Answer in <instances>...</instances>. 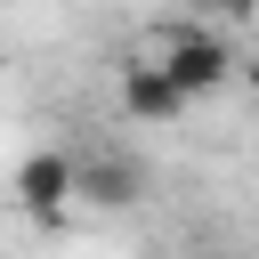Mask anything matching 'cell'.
I'll list each match as a JSON object with an SVG mask.
<instances>
[{
    "label": "cell",
    "instance_id": "5b68a950",
    "mask_svg": "<svg viewBox=\"0 0 259 259\" xmlns=\"http://www.w3.org/2000/svg\"><path fill=\"white\" fill-rule=\"evenodd\" d=\"M202 8H219V16H243V8H251V0H202Z\"/></svg>",
    "mask_w": 259,
    "mask_h": 259
},
{
    "label": "cell",
    "instance_id": "6da1fadb",
    "mask_svg": "<svg viewBox=\"0 0 259 259\" xmlns=\"http://www.w3.org/2000/svg\"><path fill=\"white\" fill-rule=\"evenodd\" d=\"M154 65H162V73H170V81L186 89V105H194L202 89H219V81L235 73V49H227L219 32H194V24H170V32H162V57H154Z\"/></svg>",
    "mask_w": 259,
    "mask_h": 259
},
{
    "label": "cell",
    "instance_id": "277c9868",
    "mask_svg": "<svg viewBox=\"0 0 259 259\" xmlns=\"http://www.w3.org/2000/svg\"><path fill=\"white\" fill-rule=\"evenodd\" d=\"M73 194H89V202H138V170H121V162H81V186Z\"/></svg>",
    "mask_w": 259,
    "mask_h": 259
},
{
    "label": "cell",
    "instance_id": "3957f363",
    "mask_svg": "<svg viewBox=\"0 0 259 259\" xmlns=\"http://www.w3.org/2000/svg\"><path fill=\"white\" fill-rule=\"evenodd\" d=\"M121 105H130V121H170V113H186V89L154 57H130L121 65Z\"/></svg>",
    "mask_w": 259,
    "mask_h": 259
},
{
    "label": "cell",
    "instance_id": "7a4b0ae2",
    "mask_svg": "<svg viewBox=\"0 0 259 259\" xmlns=\"http://www.w3.org/2000/svg\"><path fill=\"white\" fill-rule=\"evenodd\" d=\"M73 186H81V162H73V154H57V146L24 154V170H16V202H24L40 227H57V219H65Z\"/></svg>",
    "mask_w": 259,
    "mask_h": 259
},
{
    "label": "cell",
    "instance_id": "52a82bcc",
    "mask_svg": "<svg viewBox=\"0 0 259 259\" xmlns=\"http://www.w3.org/2000/svg\"><path fill=\"white\" fill-rule=\"evenodd\" d=\"M202 259H227V251H202Z\"/></svg>",
    "mask_w": 259,
    "mask_h": 259
},
{
    "label": "cell",
    "instance_id": "8992f818",
    "mask_svg": "<svg viewBox=\"0 0 259 259\" xmlns=\"http://www.w3.org/2000/svg\"><path fill=\"white\" fill-rule=\"evenodd\" d=\"M243 81H251V89H259V49H251V57H243Z\"/></svg>",
    "mask_w": 259,
    "mask_h": 259
}]
</instances>
